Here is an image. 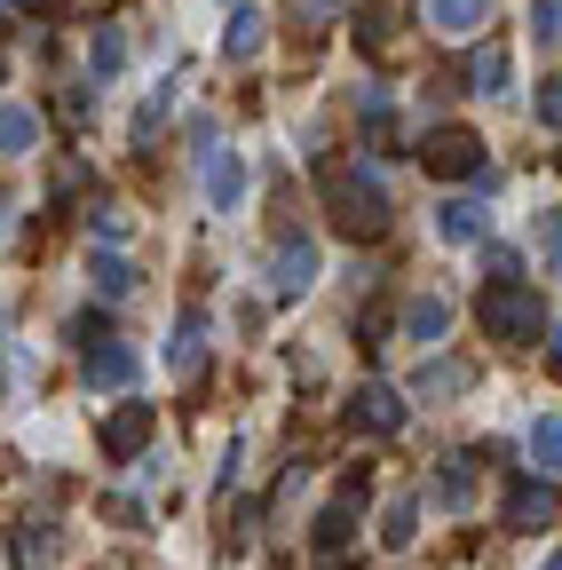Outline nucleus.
<instances>
[{"instance_id":"nucleus-7","label":"nucleus","mask_w":562,"mask_h":570,"mask_svg":"<svg viewBox=\"0 0 562 570\" xmlns=\"http://www.w3.org/2000/svg\"><path fill=\"white\" fill-rule=\"evenodd\" d=\"M348 428H357V436H396V428H404V396L388 381H365L357 396H348Z\"/></svg>"},{"instance_id":"nucleus-31","label":"nucleus","mask_w":562,"mask_h":570,"mask_svg":"<svg viewBox=\"0 0 562 570\" xmlns=\"http://www.w3.org/2000/svg\"><path fill=\"white\" fill-rule=\"evenodd\" d=\"M554 17H562V0H531V32H539V40H546V48H554V32H562V24H554Z\"/></svg>"},{"instance_id":"nucleus-33","label":"nucleus","mask_w":562,"mask_h":570,"mask_svg":"<svg viewBox=\"0 0 562 570\" xmlns=\"http://www.w3.org/2000/svg\"><path fill=\"white\" fill-rule=\"evenodd\" d=\"M531 570H562V562H554V554H546V562H531Z\"/></svg>"},{"instance_id":"nucleus-29","label":"nucleus","mask_w":562,"mask_h":570,"mask_svg":"<svg viewBox=\"0 0 562 570\" xmlns=\"http://www.w3.org/2000/svg\"><path fill=\"white\" fill-rule=\"evenodd\" d=\"M341 9H348V0H294V24H309V32H317V24H333Z\"/></svg>"},{"instance_id":"nucleus-5","label":"nucleus","mask_w":562,"mask_h":570,"mask_svg":"<svg viewBox=\"0 0 562 570\" xmlns=\"http://www.w3.org/2000/svg\"><path fill=\"white\" fill-rule=\"evenodd\" d=\"M80 373H88L96 396H135V381H144V356H135L127 341H96Z\"/></svg>"},{"instance_id":"nucleus-30","label":"nucleus","mask_w":562,"mask_h":570,"mask_svg":"<svg viewBox=\"0 0 562 570\" xmlns=\"http://www.w3.org/2000/svg\"><path fill=\"white\" fill-rule=\"evenodd\" d=\"M531 119L554 135V119H562V96H554V80H539V96H531Z\"/></svg>"},{"instance_id":"nucleus-10","label":"nucleus","mask_w":562,"mask_h":570,"mask_svg":"<svg viewBox=\"0 0 562 570\" xmlns=\"http://www.w3.org/2000/svg\"><path fill=\"white\" fill-rule=\"evenodd\" d=\"M206 309H175V333H167V381H190L206 365Z\"/></svg>"},{"instance_id":"nucleus-15","label":"nucleus","mask_w":562,"mask_h":570,"mask_svg":"<svg viewBox=\"0 0 562 570\" xmlns=\"http://www.w3.org/2000/svg\"><path fill=\"white\" fill-rule=\"evenodd\" d=\"M32 151H40V111L0 96V159H32Z\"/></svg>"},{"instance_id":"nucleus-11","label":"nucleus","mask_w":562,"mask_h":570,"mask_svg":"<svg viewBox=\"0 0 562 570\" xmlns=\"http://www.w3.org/2000/svg\"><path fill=\"white\" fill-rule=\"evenodd\" d=\"M151 428H159L151 404H119V412L103 420V460H135V452L151 444Z\"/></svg>"},{"instance_id":"nucleus-21","label":"nucleus","mask_w":562,"mask_h":570,"mask_svg":"<svg viewBox=\"0 0 562 570\" xmlns=\"http://www.w3.org/2000/svg\"><path fill=\"white\" fill-rule=\"evenodd\" d=\"M381 539H388V547H412V539H420V491H396V499H388Z\"/></svg>"},{"instance_id":"nucleus-16","label":"nucleus","mask_w":562,"mask_h":570,"mask_svg":"<svg viewBox=\"0 0 562 570\" xmlns=\"http://www.w3.org/2000/svg\"><path fill=\"white\" fill-rule=\"evenodd\" d=\"M523 452H531V483H554V468H562V428H554V412H539V420L523 428Z\"/></svg>"},{"instance_id":"nucleus-12","label":"nucleus","mask_w":562,"mask_h":570,"mask_svg":"<svg viewBox=\"0 0 562 570\" xmlns=\"http://www.w3.org/2000/svg\"><path fill=\"white\" fill-rule=\"evenodd\" d=\"M467 389H475V365H467V356H428L420 381H412L420 404H444V396H467Z\"/></svg>"},{"instance_id":"nucleus-27","label":"nucleus","mask_w":562,"mask_h":570,"mask_svg":"<svg viewBox=\"0 0 562 570\" xmlns=\"http://www.w3.org/2000/svg\"><path fill=\"white\" fill-rule=\"evenodd\" d=\"M56 562V523H24V570H48Z\"/></svg>"},{"instance_id":"nucleus-23","label":"nucleus","mask_w":562,"mask_h":570,"mask_svg":"<svg viewBox=\"0 0 562 570\" xmlns=\"http://www.w3.org/2000/svg\"><path fill=\"white\" fill-rule=\"evenodd\" d=\"M175 88H183V80H159V88L144 96V111H135V142H151L159 119H175Z\"/></svg>"},{"instance_id":"nucleus-4","label":"nucleus","mask_w":562,"mask_h":570,"mask_svg":"<svg viewBox=\"0 0 562 570\" xmlns=\"http://www.w3.org/2000/svg\"><path fill=\"white\" fill-rule=\"evenodd\" d=\"M317 269H325L317 238H309V230H286V238L269 246V294H277V302H302L309 285H317Z\"/></svg>"},{"instance_id":"nucleus-26","label":"nucleus","mask_w":562,"mask_h":570,"mask_svg":"<svg viewBox=\"0 0 562 570\" xmlns=\"http://www.w3.org/2000/svg\"><path fill=\"white\" fill-rule=\"evenodd\" d=\"M88 230H96V246H119V238H127V214H119L111 198H96V206H88Z\"/></svg>"},{"instance_id":"nucleus-3","label":"nucleus","mask_w":562,"mask_h":570,"mask_svg":"<svg viewBox=\"0 0 562 570\" xmlns=\"http://www.w3.org/2000/svg\"><path fill=\"white\" fill-rule=\"evenodd\" d=\"M420 167L444 175V183H475V190H491V159H483V142H475L467 127H428V135H420Z\"/></svg>"},{"instance_id":"nucleus-6","label":"nucleus","mask_w":562,"mask_h":570,"mask_svg":"<svg viewBox=\"0 0 562 570\" xmlns=\"http://www.w3.org/2000/svg\"><path fill=\"white\" fill-rule=\"evenodd\" d=\"M206 206L215 214H238L246 206V190H254V175H246V151H230V142H215V151H206Z\"/></svg>"},{"instance_id":"nucleus-8","label":"nucleus","mask_w":562,"mask_h":570,"mask_svg":"<svg viewBox=\"0 0 562 570\" xmlns=\"http://www.w3.org/2000/svg\"><path fill=\"white\" fill-rule=\"evenodd\" d=\"M436 238L444 246H491V206L483 198H436Z\"/></svg>"},{"instance_id":"nucleus-34","label":"nucleus","mask_w":562,"mask_h":570,"mask_svg":"<svg viewBox=\"0 0 562 570\" xmlns=\"http://www.w3.org/2000/svg\"><path fill=\"white\" fill-rule=\"evenodd\" d=\"M0 570H9V554H0Z\"/></svg>"},{"instance_id":"nucleus-22","label":"nucleus","mask_w":562,"mask_h":570,"mask_svg":"<svg viewBox=\"0 0 562 570\" xmlns=\"http://www.w3.org/2000/svg\"><path fill=\"white\" fill-rule=\"evenodd\" d=\"M546 515H554V483H523L515 508H507V523H515V531H539Z\"/></svg>"},{"instance_id":"nucleus-25","label":"nucleus","mask_w":562,"mask_h":570,"mask_svg":"<svg viewBox=\"0 0 562 570\" xmlns=\"http://www.w3.org/2000/svg\"><path fill=\"white\" fill-rule=\"evenodd\" d=\"M348 523H357V499H333V508L317 515V547L341 554V547H348Z\"/></svg>"},{"instance_id":"nucleus-14","label":"nucleus","mask_w":562,"mask_h":570,"mask_svg":"<svg viewBox=\"0 0 562 570\" xmlns=\"http://www.w3.org/2000/svg\"><path fill=\"white\" fill-rule=\"evenodd\" d=\"M428 32H444V40H475L483 24H491V0H428Z\"/></svg>"},{"instance_id":"nucleus-13","label":"nucleus","mask_w":562,"mask_h":570,"mask_svg":"<svg viewBox=\"0 0 562 570\" xmlns=\"http://www.w3.org/2000/svg\"><path fill=\"white\" fill-rule=\"evenodd\" d=\"M262 48H269V17L254 9V0H238L230 24H223V56H230V63H254Z\"/></svg>"},{"instance_id":"nucleus-17","label":"nucleus","mask_w":562,"mask_h":570,"mask_svg":"<svg viewBox=\"0 0 562 570\" xmlns=\"http://www.w3.org/2000/svg\"><path fill=\"white\" fill-rule=\"evenodd\" d=\"M428 491L444 499V508H467V499H475V460L467 452H444L436 475H428Z\"/></svg>"},{"instance_id":"nucleus-18","label":"nucleus","mask_w":562,"mask_h":570,"mask_svg":"<svg viewBox=\"0 0 562 570\" xmlns=\"http://www.w3.org/2000/svg\"><path fill=\"white\" fill-rule=\"evenodd\" d=\"M404 333H412V341H444V333H452V302H444V294H412V302H404Z\"/></svg>"},{"instance_id":"nucleus-24","label":"nucleus","mask_w":562,"mask_h":570,"mask_svg":"<svg viewBox=\"0 0 562 570\" xmlns=\"http://www.w3.org/2000/svg\"><path fill=\"white\" fill-rule=\"evenodd\" d=\"M357 111H365V135L388 151V135H396V104H388V88H365V96H357Z\"/></svg>"},{"instance_id":"nucleus-32","label":"nucleus","mask_w":562,"mask_h":570,"mask_svg":"<svg viewBox=\"0 0 562 570\" xmlns=\"http://www.w3.org/2000/svg\"><path fill=\"white\" fill-rule=\"evenodd\" d=\"M0 348H9V309H0Z\"/></svg>"},{"instance_id":"nucleus-1","label":"nucleus","mask_w":562,"mask_h":570,"mask_svg":"<svg viewBox=\"0 0 562 570\" xmlns=\"http://www.w3.org/2000/svg\"><path fill=\"white\" fill-rule=\"evenodd\" d=\"M317 190H325V214H333V230H348V238H381L388 230V175L373 167V159H333L325 175H317Z\"/></svg>"},{"instance_id":"nucleus-20","label":"nucleus","mask_w":562,"mask_h":570,"mask_svg":"<svg viewBox=\"0 0 562 570\" xmlns=\"http://www.w3.org/2000/svg\"><path fill=\"white\" fill-rule=\"evenodd\" d=\"M507 80H515V63H507V48H483L475 63H467V96H507Z\"/></svg>"},{"instance_id":"nucleus-19","label":"nucleus","mask_w":562,"mask_h":570,"mask_svg":"<svg viewBox=\"0 0 562 570\" xmlns=\"http://www.w3.org/2000/svg\"><path fill=\"white\" fill-rule=\"evenodd\" d=\"M119 71H127V32L119 24H96V40H88V80H119Z\"/></svg>"},{"instance_id":"nucleus-28","label":"nucleus","mask_w":562,"mask_h":570,"mask_svg":"<svg viewBox=\"0 0 562 570\" xmlns=\"http://www.w3.org/2000/svg\"><path fill=\"white\" fill-rule=\"evenodd\" d=\"M475 254H483V269L500 277V285H523V262H515L507 246H475Z\"/></svg>"},{"instance_id":"nucleus-2","label":"nucleus","mask_w":562,"mask_h":570,"mask_svg":"<svg viewBox=\"0 0 562 570\" xmlns=\"http://www.w3.org/2000/svg\"><path fill=\"white\" fill-rule=\"evenodd\" d=\"M483 333L507 341V348H531V341H554V317L531 285H491L483 294Z\"/></svg>"},{"instance_id":"nucleus-9","label":"nucleus","mask_w":562,"mask_h":570,"mask_svg":"<svg viewBox=\"0 0 562 570\" xmlns=\"http://www.w3.org/2000/svg\"><path fill=\"white\" fill-rule=\"evenodd\" d=\"M88 285H96V302H111V309H119V302L144 294V269H135L119 246H96V254H88Z\"/></svg>"}]
</instances>
